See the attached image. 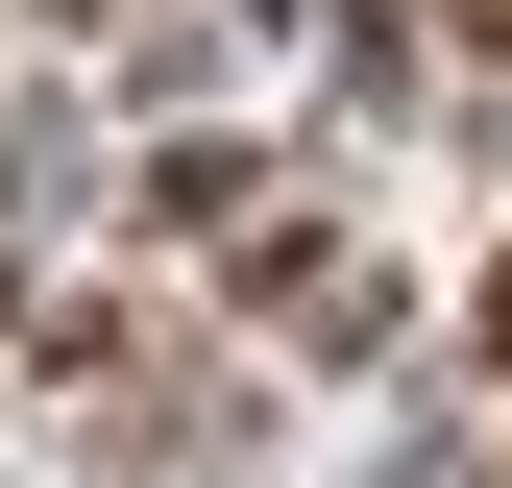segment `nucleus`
Listing matches in <instances>:
<instances>
[{
  "instance_id": "1",
  "label": "nucleus",
  "mask_w": 512,
  "mask_h": 488,
  "mask_svg": "<svg viewBox=\"0 0 512 488\" xmlns=\"http://www.w3.org/2000/svg\"><path fill=\"white\" fill-rule=\"evenodd\" d=\"M488 366H512V293H488Z\"/></svg>"
}]
</instances>
